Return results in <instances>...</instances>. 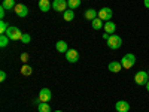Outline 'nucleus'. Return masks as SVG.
I'll return each mask as SVG.
<instances>
[{
    "label": "nucleus",
    "instance_id": "obj_30",
    "mask_svg": "<svg viewBox=\"0 0 149 112\" xmlns=\"http://www.w3.org/2000/svg\"><path fill=\"white\" fill-rule=\"evenodd\" d=\"M145 87H146V90H148V93H149V81H148V84H146Z\"/></svg>",
    "mask_w": 149,
    "mask_h": 112
},
{
    "label": "nucleus",
    "instance_id": "obj_9",
    "mask_svg": "<svg viewBox=\"0 0 149 112\" xmlns=\"http://www.w3.org/2000/svg\"><path fill=\"white\" fill-rule=\"evenodd\" d=\"M115 109H116V112H128L130 111V103L125 102V100H119V102H116Z\"/></svg>",
    "mask_w": 149,
    "mask_h": 112
},
{
    "label": "nucleus",
    "instance_id": "obj_29",
    "mask_svg": "<svg viewBox=\"0 0 149 112\" xmlns=\"http://www.w3.org/2000/svg\"><path fill=\"white\" fill-rule=\"evenodd\" d=\"M143 3H145V6H146V8L149 9V0H145V2H143Z\"/></svg>",
    "mask_w": 149,
    "mask_h": 112
},
{
    "label": "nucleus",
    "instance_id": "obj_6",
    "mask_svg": "<svg viewBox=\"0 0 149 112\" xmlns=\"http://www.w3.org/2000/svg\"><path fill=\"white\" fill-rule=\"evenodd\" d=\"M112 15H113V12H112L110 8H103L98 10V18L103 20V21H109L112 18Z\"/></svg>",
    "mask_w": 149,
    "mask_h": 112
},
{
    "label": "nucleus",
    "instance_id": "obj_4",
    "mask_svg": "<svg viewBox=\"0 0 149 112\" xmlns=\"http://www.w3.org/2000/svg\"><path fill=\"white\" fill-rule=\"evenodd\" d=\"M148 81H149V73H148V72L140 70V72L136 73V76H134V82L137 84V85H146V84H148Z\"/></svg>",
    "mask_w": 149,
    "mask_h": 112
},
{
    "label": "nucleus",
    "instance_id": "obj_16",
    "mask_svg": "<svg viewBox=\"0 0 149 112\" xmlns=\"http://www.w3.org/2000/svg\"><path fill=\"white\" fill-rule=\"evenodd\" d=\"M2 6H3L6 10H12V9H15L17 3H15V0H3Z\"/></svg>",
    "mask_w": 149,
    "mask_h": 112
},
{
    "label": "nucleus",
    "instance_id": "obj_18",
    "mask_svg": "<svg viewBox=\"0 0 149 112\" xmlns=\"http://www.w3.org/2000/svg\"><path fill=\"white\" fill-rule=\"evenodd\" d=\"M63 18H64V21H73V18H74L73 9H67L66 12H63Z\"/></svg>",
    "mask_w": 149,
    "mask_h": 112
},
{
    "label": "nucleus",
    "instance_id": "obj_22",
    "mask_svg": "<svg viewBox=\"0 0 149 112\" xmlns=\"http://www.w3.org/2000/svg\"><path fill=\"white\" fill-rule=\"evenodd\" d=\"M9 37L6 36V34H2V36H0V46H2V48H5L8 43H9Z\"/></svg>",
    "mask_w": 149,
    "mask_h": 112
},
{
    "label": "nucleus",
    "instance_id": "obj_19",
    "mask_svg": "<svg viewBox=\"0 0 149 112\" xmlns=\"http://www.w3.org/2000/svg\"><path fill=\"white\" fill-rule=\"evenodd\" d=\"M37 111L39 112H51V106L48 105V102H42L40 105H37Z\"/></svg>",
    "mask_w": 149,
    "mask_h": 112
},
{
    "label": "nucleus",
    "instance_id": "obj_32",
    "mask_svg": "<svg viewBox=\"0 0 149 112\" xmlns=\"http://www.w3.org/2000/svg\"><path fill=\"white\" fill-rule=\"evenodd\" d=\"M51 2H54V0H51Z\"/></svg>",
    "mask_w": 149,
    "mask_h": 112
},
{
    "label": "nucleus",
    "instance_id": "obj_7",
    "mask_svg": "<svg viewBox=\"0 0 149 112\" xmlns=\"http://www.w3.org/2000/svg\"><path fill=\"white\" fill-rule=\"evenodd\" d=\"M66 60L69 61V63H76V61L79 60V52L76 51V49H69V51L66 52Z\"/></svg>",
    "mask_w": 149,
    "mask_h": 112
},
{
    "label": "nucleus",
    "instance_id": "obj_10",
    "mask_svg": "<svg viewBox=\"0 0 149 112\" xmlns=\"http://www.w3.org/2000/svg\"><path fill=\"white\" fill-rule=\"evenodd\" d=\"M39 97H40L42 102H49V100H51V97H52V93H51L49 88H42L39 91Z\"/></svg>",
    "mask_w": 149,
    "mask_h": 112
},
{
    "label": "nucleus",
    "instance_id": "obj_2",
    "mask_svg": "<svg viewBox=\"0 0 149 112\" xmlns=\"http://www.w3.org/2000/svg\"><path fill=\"white\" fill-rule=\"evenodd\" d=\"M24 33H21V30L18 27H14V26H9L8 32H6V36L9 37L10 41H21Z\"/></svg>",
    "mask_w": 149,
    "mask_h": 112
},
{
    "label": "nucleus",
    "instance_id": "obj_11",
    "mask_svg": "<svg viewBox=\"0 0 149 112\" xmlns=\"http://www.w3.org/2000/svg\"><path fill=\"white\" fill-rule=\"evenodd\" d=\"M107 69H109L112 73H118V72H121L124 67H122V64H121V61H112V63H109Z\"/></svg>",
    "mask_w": 149,
    "mask_h": 112
},
{
    "label": "nucleus",
    "instance_id": "obj_26",
    "mask_svg": "<svg viewBox=\"0 0 149 112\" xmlns=\"http://www.w3.org/2000/svg\"><path fill=\"white\" fill-rule=\"evenodd\" d=\"M5 14H6V9L3 8V6H0V18H5Z\"/></svg>",
    "mask_w": 149,
    "mask_h": 112
},
{
    "label": "nucleus",
    "instance_id": "obj_1",
    "mask_svg": "<svg viewBox=\"0 0 149 112\" xmlns=\"http://www.w3.org/2000/svg\"><path fill=\"white\" fill-rule=\"evenodd\" d=\"M106 42H107V46L110 49H115V51L122 46V39H121L118 34H110V37H109Z\"/></svg>",
    "mask_w": 149,
    "mask_h": 112
},
{
    "label": "nucleus",
    "instance_id": "obj_3",
    "mask_svg": "<svg viewBox=\"0 0 149 112\" xmlns=\"http://www.w3.org/2000/svg\"><path fill=\"white\" fill-rule=\"evenodd\" d=\"M121 64L124 69H131L136 64V55L134 54H125L121 58Z\"/></svg>",
    "mask_w": 149,
    "mask_h": 112
},
{
    "label": "nucleus",
    "instance_id": "obj_8",
    "mask_svg": "<svg viewBox=\"0 0 149 112\" xmlns=\"http://www.w3.org/2000/svg\"><path fill=\"white\" fill-rule=\"evenodd\" d=\"M14 10H15V14H17L18 17H21V18H24V17H27V15H29V8H27L26 5H22V3L17 5Z\"/></svg>",
    "mask_w": 149,
    "mask_h": 112
},
{
    "label": "nucleus",
    "instance_id": "obj_20",
    "mask_svg": "<svg viewBox=\"0 0 149 112\" xmlns=\"http://www.w3.org/2000/svg\"><path fill=\"white\" fill-rule=\"evenodd\" d=\"M69 9H78L81 6V0H67Z\"/></svg>",
    "mask_w": 149,
    "mask_h": 112
},
{
    "label": "nucleus",
    "instance_id": "obj_17",
    "mask_svg": "<svg viewBox=\"0 0 149 112\" xmlns=\"http://www.w3.org/2000/svg\"><path fill=\"white\" fill-rule=\"evenodd\" d=\"M91 24H93V29H94V30H102V29H103V20H100L98 17H97L95 20H93Z\"/></svg>",
    "mask_w": 149,
    "mask_h": 112
},
{
    "label": "nucleus",
    "instance_id": "obj_21",
    "mask_svg": "<svg viewBox=\"0 0 149 112\" xmlns=\"http://www.w3.org/2000/svg\"><path fill=\"white\" fill-rule=\"evenodd\" d=\"M31 72H33V69H31L29 64H24V66L21 67V73L24 75V76H29V75H31Z\"/></svg>",
    "mask_w": 149,
    "mask_h": 112
},
{
    "label": "nucleus",
    "instance_id": "obj_23",
    "mask_svg": "<svg viewBox=\"0 0 149 112\" xmlns=\"http://www.w3.org/2000/svg\"><path fill=\"white\" fill-rule=\"evenodd\" d=\"M8 29H9V26L6 24V21H0V33H2V34H6Z\"/></svg>",
    "mask_w": 149,
    "mask_h": 112
},
{
    "label": "nucleus",
    "instance_id": "obj_33",
    "mask_svg": "<svg viewBox=\"0 0 149 112\" xmlns=\"http://www.w3.org/2000/svg\"><path fill=\"white\" fill-rule=\"evenodd\" d=\"M148 73H149V70H148Z\"/></svg>",
    "mask_w": 149,
    "mask_h": 112
},
{
    "label": "nucleus",
    "instance_id": "obj_25",
    "mask_svg": "<svg viewBox=\"0 0 149 112\" xmlns=\"http://www.w3.org/2000/svg\"><path fill=\"white\" fill-rule=\"evenodd\" d=\"M5 81H6V72L2 70L0 72V82H5Z\"/></svg>",
    "mask_w": 149,
    "mask_h": 112
},
{
    "label": "nucleus",
    "instance_id": "obj_27",
    "mask_svg": "<svg viewBox=\"0 0 149 112\" xmlns=\"http://www.w3.org/2000/svg\"><path fill=\"white\" fill-rule=\"evenodd\" d=\"M21 60L24 61V63H26V61L29 60V54H27V52H22V54H21Z\"/></svg>",
    "mask_w": 149,
    "mask_h": 112
},
{
    "label": "nucleus",
    "instance_id": "obj_14",
    "mask_svg": "<svg viewBox=\"0 0 149 112\" xmlns=\"http://www.w3.org/2000/svg\"><path fill=\"white\" fill-rule=\"evenodd\" d=\"M55 48H57L58 52H64V54H66V52L69 51V45H67L64 41H58V42L55 43Z\"/></svg>",
    "mask_w": 149,
    "mask_h": 112
},
{
    "label": "nucleus",
    "instance_id": "obj_12",
    "mask_svg": "<svg viewBox=\"0 0 149 112\" xmlns=\"http://www.w3.org/2000/svg\"><path fill=\"white\" fill-rule=\"evenodd\" d=\"M104 32L109 33V34H115L116 32V24L113 21H106L104 22Z\"/></svg>",
    "mask_w": 149,
    "mask_h": 112
},
{
    "label": "nucleus",
    "instance_id": "obj_28",
    "mask_svg": "<svg viewBox=\"0 0 149 112\" xmlns=\"http://www.w3.org/2000/svg\"><path fill=\"white\" fill-rule=\"evenodd\" d=\"M109 37H110V34L104 32V33H103V39H104V41H107V39H109Z\"/></svg>",
    "mask_w": 149,
    "mask_h": 112
},
{
    "label": "nucleus",
    "instance_id": "obj_15",
    "mask_svg": "<svg viewBox=\"0 0 149 112\" xmlns=\"http://www.w3.org/2000/svg\"><path fill=\"white\" fill-rule=\"evenodd\" d=\"M97 17H98V12H97L95 9H86V10H85V18H86V20L93 21V20H95Z\"/></svg>",
    "mask_w": 149,
    "mask_h": 112
},
{
    "label": "nucleus",
    "instance_id": "obj_5",
    "mask_svg": "<svg viewBox=\"0 0 149 112\" xmlns=\"http://www.w3.org/2000/svg\"><path fill=\"white\" fill-rule=\"evenodd\" d=\"M52 9L55 12H66L67 10V0H54Z\"/></svg>",
    "mask_w": 149,
    "mask_h": 112
},
{
    "label": "nucleus",
    "instance_id": "obj_24",
    "mask_svg": "<svg viewBox=\"0 0 149 112\" xmlns=\"http://www.w3.org/2000/svg\"><path fill=\"white\" fill-rule=\"evenodd\" d=\"M30 41H31V37H30V34H27V33H24V34H22V37H21V42H22L24 45H27V43H30Z\"/></svg>",
    "mask_w": 149,
    "mask_h": 112
},
{
    "label": "nucleus",
    "instance_id": "obj_13",
    "mask_svg": "<svg viewBox=\"0 0 149 112\" xmlns=\"http://www.w3.org/2000/svg\"><path fill=\"white\" fill-rule=\"evenodd\" d=\"M51 8H52L51 0H39V9H40L42 12H48Z\"/></svg>",
    "mask_w": 149,
    "mask_h": 112
},
{
    "label": "nucleus",
    "instance_id": "obj_31",
    "mask_svg": "<svg viewBox=\"0 0 149 112\" xmlns=\"http://www.w3.org/2000/svg\"><path fill=\"white\" fill-rule=\"evenodd\" d=\"M54 112H61V111H54Z\"/></svg>",
    "mask_w": 149,
    "mask_h": 112
}]
</instances>
